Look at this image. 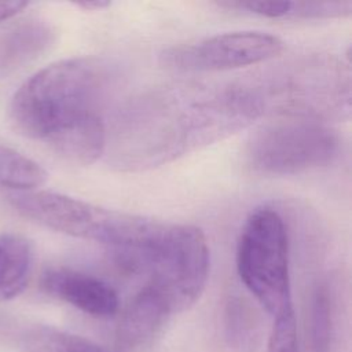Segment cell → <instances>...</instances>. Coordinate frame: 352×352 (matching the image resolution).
Returning a JSON list of instances; mask_svg holds the SVG:
<instances>
[{"instance_id":"2","label":"cell","mask_w":352,"mask_h":352,"mask_svg":"<svg viewBox=\"0 0 352 352\" xmlns=\"http://www.w3.org/2000/svg\"><path fill=\"white\" fill-rule=\"evenodd\" d=\"M118 74L107 60L74 56L30 76L14 94L10 120L16 131L63 160L89 165L104 154L110 103Z\"/></svg>"},{"instance_id":"5","label":"cell","mask_w":352,"mask_h":352,"mask_svg":"<svg viewBox=\"0 0 352 352\" xmlns=\"http://www.w3.org/2000/svg\"><path fill=\"white\" fill-rule=\"evenodd\" d=\"M116 254L125 270L148 275L146 285L161 296L172 314L194 305L208 282V241L202 230L191 224L164 223L147 246Z\"/></svg>"},{"instance_id":"19","label":"cell","mask_w":352,"mask_h":352,"mask_svg":"<svg viewBox=\"0 0 352 352\" xmlns=\"http://www.w3.org/2000/svg\"><path fill=\"white\" fill-rule=\"evenodd\" d=\"M29 6L28 1L11 0V1H0V22L8 21L18 15L23 8Z\"/></svg>"},{"instance_id":"20","label":"cell","mask_w":352,"mask_h":352,"mask_svg":"<svg viewBox=\"0 0 352 352\" xmlns=\"http://www.w3.org/2000/svg\"><path fill=\"white\" fill-rule=\"evenodd\" d=\"M74 6H77L78 8H82L85 11H100L106 7L110 6V1H104V0H94V1H78L74 3Z\"/></svg>"},{"instance_id":"11","label":"cell","mask_w":352,"mask_h":352,"mask_svg":"<svg viewBox=\"0 0 352 352\" xmlns=\"http://www.w3.org/2000/svg\"><path fill=\"white\" fill-rule=\"evenodd\" d=\"M170 315L172 312L161 296L146 285L122 311L117 336L129 346L140 345L151 340Z\"/></svg>"},{"instance_id":"18","label":"cell","mask_w":352,"mask_h":352,"mask_svg":"<svg viewBox=\"0 0 352 352\" xmlns=\"http://www.w3.org/2000/svg\"><path fill=\"white\" fill-rule=\"evenodd\" d=\"M220 7L232 10H245L248 12L265 18H287L290 1H221Z\"/></svg>"},{"instance_id":"3","label":"cell","mask_w":352,"mask_h":352,"mask_svg":"<svg viewBox=\"0 0 352 352\" xmlns=\"http://www.w3.org/2000/svg\"><path fill=\"white\" fill-rule=\"evenodd\" d=\"M248 85L263 116L271 111L286 118L324 124L351 114V70L348 63L333 55L297 58Z\"/></svg>"},{"instance_id":"13","label":"cell","mask_w":352,"mask_h":352,"mask_svg":"<svg viewBox=\"0 0 352 352\" xmlns=\"http://www.w3.org/2000/svg\"><path fill=\"white\" fill-rule=\"evenodd\" d=\"M47 180L45 169L23 153L0 143V187L11 192L32 191Z\"/></svg>"},{"instance_id":"12","label":"cell","mask_w":352,"mask_h":352,"mask_svg":"<svg viewBox=\"0 0 352 352\" xmlns=\"http://www.w3.org/2000/svg\"><path fill=\"white\" fill-rule=\"evenodd\" d=\"M33 261L30 242L18 234L0 235V302L19 296L28 285Z\"/></svg>"},{"instance_id":"7","label":"cell","mask_w":352,"mask_h":352,"mask_svg":"<svg viewBox=\"0 0 352 352\" xmlns=\"http://www.w3.org/2000/svg\"><path fill=\"white\" fill-rule=\"evenodd\" d=\"M340 140L326 124L285 118L257 129L246 146V160L253 170L271 175H294L331 164Z\"/></svg>"},{"instance_id":"17","label":"cell","mask_w":352,"mask_h":352,"mask_svg":"<svg viewBox=\"0 0 352 352\" xmlns=\"http://www.w3.org/2000/svg\"><path fill=\"white\" fill-rule=\"evenodd\" d=\"M267 352H300L297 324L293 309L274 318Z\"/></svg>"},{"instance_id":"6","label":"cell","mask_w":352,"mask_h":352,"mask_svg":"<svg viewBox=\"0 0 352 352\" xmlns=\"http://www.w3.org/2000/svg\"><path fill=\"white\" fill-rule=\"evenodd\" d=\"M236 268L246 289L274 318L293 309L287 227L272 208H258L246 219L238 239Z\"/></svg>"},{"instance_id":"10","label":"cell","mask_w":352,"mask_h":352,"mask_svg":"<svg viewBox=\"0 0 352 352\" xmlns=\"http://www.w3.org/2000/svg\"><path fill=\"white\" fill-rule=\"evenodd\" d=\"M52 26L38 18L19 21L0 33V77L37 59L54 43Z\"/></svg>"},{"instance_id":"9","label":"cell","mask_w":352,"mask_h":352,"mask_svg":"<svg viewBox=\"0 0 352 352\" xmlns=\"http://www.w3.org/2000/svg\"><path fill=\"white\" fill-rule=\"evenodd\" d=\"M41 287L91 316L109 318L118 309L117 292L107 282L73 268L47 270L41 276Z\"/></svg>"},{"instance_id":"16","label":"cell","mask_w":352,"mask_h":352,"mask_svg":"<svg viewBox=\"0 0 352 352\" xmlns=\"http://www.w3.org/2000/svg\"><path fill=\"white\" fill-rule=\"evenodd\" d=\"M352 1H290L287 19H331L349 15Z\"/></svg>"},{"instance_id":"4","label":"cell","mask_w":352,"mask_h":352,"mask_svg":"<svg viewBox=\"0 0 352 352\" xmlns=\"http://www.w3.org/2000/svg\"><path fill=\"white\" fill-rule=\"evenodd\" d=\"M8 201L19 214L40 226L106 245L114 253L147 246L164 224L154 219L102 208L47 190L11 192Z\"/></svg>"},{"instance_id":"8","label":"cell","mask_w":352,"mask_h":352,"mask_svg":"<svg viewBox=\"0 0 352 352\" xmlns=\"http://www.w3.org/2000/svg\"><path fill=\"white\" fill-rule=\"evenodd\" d=\"M283 41L256 30L227 32L192 43L172 45L160 55L162 66L179 72H220L274 59Z\"/></svg>"},{"instance_id":"15","label":"cell","mask_w":352,"mask_h":352,"mask_svg":"<svg viewBox=\"0 0 352 352\" xmlns=\"http://www.w3.org/2000/svg\"><path fill=\"white\" fill-rule=\"evenodd\" d=\"M331 338V301L326 286L318 287L311 307V340L315 352H326Z\"/></svg>"},{"instance_id":"14","label":"cell","mask_w":352,"mask_h":352,"mask_svg":"<svg viewBox=\"0 0 352 352\" xmlns=\"http://www.w3.org/2000/svg\"><path fill=\"white\" fill-rule=\"evenodd\" d=\"M25 352H113L85 337L50 326H36L23 337Z\"/></svg>"},{"instance_id":"1","label":"cell","mask_w":352,"mask_h":352,"mask_svg":"<svg viewBox=\"0 0 352 352\" xmlns=\"http://www.w3.org/2000/svg\"><path fill=\"white\" fill-rule=\"evenodd\" d=\"M261 116L248 84H166L139 94L113 114L104 154L120 170H147L221 140Z\"/></svg>"}]
</instances>
